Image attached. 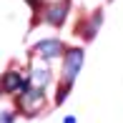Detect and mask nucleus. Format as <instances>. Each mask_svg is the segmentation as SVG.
<instances>
[{
	"label": "nucleus",
	"instance_id": "f257e3e1",
	"mask_svg": "<svg viewBox=\"0 0 123 123\" xmlns=\"http://www.w3.org/2000/svg\"><path fill=\"white\" fill-rule=\"evenodd\" d=\"M63 68H60V78H63V88H73L78 73L83 68V60H86V50L83 48H65L63 50Z\"/></svg>",
	"mask_w": 123,
	"mask_h": 123
},
{
	"label": "nucleus",
	"instance_id": "f03ea898",
	"mask_svg": "<svg viewBox=\"0 0 123 123\" xmlns=\"http://www.w3.org/2000/svg\"><path fill=\"white\" fill-rule=\"evenodd\" d=\"M15 100H18V108L23 111L25 116H35L38 111H43L45 105V91L43 88H35V86H28L23 88L20 93H15Z\"/></svg>",
	"mask_w": 123,
	"mask_h": 123
},
{
	"label": "nucleus",
	"instance_id": "7ed1b4c3",
	"mask_svg": "<svg viewBox=\"0 0 123 123\" xmlns=\"http://www.w3.org/2000/svg\"><path fill=\"white\" fill-rule=\"evenodd\" d=\"M28 86H30L28 75H23L20 70H15V68L5 70V73L0 75V93H3V96H15V93H20Z\"/></svg>",
	"mask_w": 123,
	"mask_h": 123
},
{
	"label": "nucleus",
	"instance_id": "20e7f679",
	"mask_svg": "<svg viewBox=\"0 0 123 123\" xmlns=\"http://www.w3.org/2000/svg\"><path fill=\"white\" fill-rule=\"evenodd\" d=\"M63 50H65V45L58 38H43L33 45V53H38V58H43V60H58L63 55Z\"/></svg>",
	"mask_w": 123,
	"mask_h": 123
},
{
	"label": "nucleus",
	"instance_id": "39448f33",
	"mask_svg": "<svg viewBox=\"0 0 123 123\" xmlns=\"http://www.w3.org/2000/svg\"><path fill=\"white\" fill-rule=\"evenodd\" d=\"M28 80H30V86L43 88V91H45V88H48V83L53 80V73H50V68L43 63V58H40V60H33V63H30V70H28Z\"/></svg>",
	"mask_w": 123,
	"mask_h": 123
},
{
	"label": "nucleus",
	"instance_id": "423d86ee",
	"mask_svg": "<svg viewBox=\"0 0 123 123\" xmlns=\"http://www.w3.org/2000/svg\"><path fill=\"white\" fill-rule=\"evenodd\" d=\"M68 8H70V3L68 0H55V3H50L45 10H43V18H45V23L48 25H63L65 23V18H68Z\"/></svg>",
	"mask_w": 123,
	"mask_h": 123
},
{
	"label": "nucleus",
	"instance_id": "0eeeda50",
	"mask_svg": "<svg viewBox=\"0 0 123 123\" xmlns=\"http://www.w3.org/2000/svg\"><path fill=\"white\" fill-rule=\"evenodd\" d=\"M100 20H103V13H93V18H91V23H86L83 25V38H88V40H91L93 38V33L98 30V25H100Z\"/></svg>",
	"mask_w": 123,
	"mask_h": 123
},
{
	"label": "nucleus",
	"instance_id": "6e6552de",
	"mask_svg": "<svg viewBox=\"0 0 123 123\" xmlns=\"http://www.w3.org/2000/svg\"><path fill=\"white\" fill-rule=\"evenodd\" d=\"M18 111H0V123H15Z\"/></svg>",
	"mask_w": 123,
	"mask_h": 123
},
{
	"label": "nucleus",
	"instance_id": "1a4fd4ad",
	"mask_svg": "<svg viewBox=\"0 0 123 123\" xmlns=\"http://www.w3.org/2000/svg\"><path fill=\"white\" fill-rule=\"evenodd\" d=\"M28 5H30V8H35V10H38V8H43V0H28Z\"/></svg>",
	"mask_w": 123,
	"mask_h": 123
},
{
	"label": "nucleus",
	"instance_id": "9d476101",
	"mask_svg": "<svg viewBox=\"0 0 123 123\" xmlns=\"http://www.w3.org/2000/svg\"><path fill=\"white\" fill-rule=\"evenodd\" d=\"M63 123H78V118H75V116H65Z\"/></svg>",
	"mask_w": 123,
	"mask_h": 123
}]
</instances>
